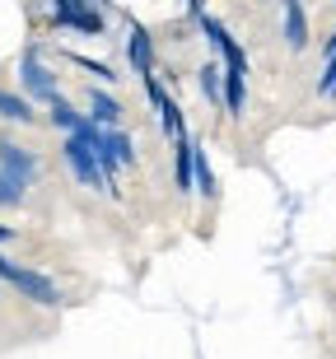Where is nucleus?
Wrapping results in <instances>:
<instances>
[{"label":"nucleus","mask_w":336,"mask_h":359,"mask_svg":"<svg viewBox=\"0 0 336 359\" xmlns=\"http://www.w3.org/2000/svg\"><path fill=\"white\" fill-rule=\"evenodd\" d=\"M0 280H5V285H14V290L24 294L28 304H38V308H56V304H61V290H56V285L42 276V271L14 266L10 257H0Z\"/></svg>","instance_id":"obj_1"},{"label":"nucleus","mask_w":336,"mask_h":359,"mask_svg":"<svg viewBox=\"0 0 336 359\" xmlns=\"http://www.w3.org/2000/svg\"><path fill=\"white\" fill-rule=\"evenodd\" d=\"M61 154H66V163H70V173L80 177L89 191H108V196H117L112 191V182L103 177V168H98V154H94V145L84 140V135H66V145H61Z\"/></svg>","instance_id":"obj_2"},{"label":"nucleus","mask_w":336,"mask_h":359,"mask_svg":"<svg viewBox=\"0 0 336 359\" xmlns=\"http://www.w3.org/2000/svg\"><path fill=\"white\" fill-rule=\"evenodd\" d=\"M19 93H28L33 103H52V98H61L56 75H52V66H42L38 47H28V52L19 56Z\"/></svg>","instance_id":"obj_3"},{"label":"nucleus","mask_w":336,"mask_h":359,"mask_svg":"<svg viewBox=\"0 0 336 359\" xmlns=\"http://www.w3.org/2000/svg\"><path fill=\"white\" fill-rule=\"evenodd\" d=\"M103 14L94 0H52V28H75V33H103Z\"/></svg>","instance_id":"obj_4"},{"label":"nucleus","mask_w":336,"mask_h":359,"mask_svg":"<svg viewBox=\"0 0 336 359\" xmlns=\"http://www.w3.org/2000/svg\"><path fill=\"white\" fill-rule=\"evenodd\" d=\"M38 154L28 145H19V140H10V135H0V173H10L19 187H33L38 182Z\"/></svg>","instance_id":"obj_5"},{"label":"nucleus","mask_w":336,"mask_h":359,"mask_svg":"<svg viewBox=\"0 0 336 359\" xmlns=\"http://www.w3.org/2000/svg\"><path fill=\"white\" fill-rule=\"evenodd\" d=\"M191 19H196V28H201L206 33V42H210V47H215L220 56H224V66H248V56H243V47L234 38H229V28L220 24L215 14H206V10H196L191 14Z\"/></svg>","instance_id":"obj_6"},{"label":"nucleus","mask_w":336,"mask_h":359,"mask_svg":"<svg viewBox=\"0 0 336 359\" xmlns=\"http://www.w3.org/2000/svg\"><path fill=\"white\" fill-rule=\"evenodd\" d=\"M145 93H149V107L159 112V126H163V135H168V140L187 131V121H182V107H177V98H168V89H163L154 75H145Z\"/></svg>","instance_id":"obj_7"},{"label":"nucleus","mask_w":336,"mask_h":359,"mask_svg":"<svg viewBox=\"0 0 336 359\" xmlns=\"http://www.w3.org/2000/svg\"><path fill=\"white\" fill-rule=\"evenodd\" d=\"M168 145H173V187H177V196H187V191H196V140L182 131Z\"/></svg>","instance_id":"obj_8"},{"label":"nucleus","mask_w":336,"mask_h":359,"mask_svg":"<svg viewBox=\"0 0 336 359\" xmlns=\"http://www.w3.org/2000/svg\"><path fill=\"white\" fill-rule=\"evenodd\" d=\"M281 33L290 52L309 47V10H304V0H281Z\"/></svg>","instance_id":"obj_9"},{"label":"nucleus","mask_w":336,"mask_h":359,"mask_svg":"<svg viewBox=\"0 0 336 359\" xmlns=\"http://www.w3.org/2000/svg\"><path fill=\"white\" fill-rule=\"evenodd\" d=\"M126 61H131V70L140 80L154 75V38H149L145 24H131V33H126Z\"/></svg>","instance_id":"obj_10"},{"label":"nucleus","mask_w":336,"mask_h":359,"mask_svg":"<svg viewBox=\"0 0 336 359\" xmlns=\"http://www.w3.org/2000/svg\"><path fill=\"white\" fill-rule=\"evenodd\" d=\"M248 103V66H224V117H243Z\"/></svg>","instance_id":"obj_11"},{"label":"nucleus","mask_w":336,"mask_h":359,"mask_svg":"<svg viewBox=\"0 0 336 359\" xmlns=\"http://www.w3.org/2000/svg\"><path fill=\"white\" fill-rule=\"evenodd\" d=\"M0 117L5 121H19V126H33L38 121V107H33V98L19 89H0Z\"/></svg>","instance_id":"obj_12"},{"label":"nucleus","mask_w":336,"mask_h":359,"mask_svg":"<svg viewBox=\"0 0 336 359\" xmlns=\"http://www.w3.org/2000/svg\"><path fill=\"white\" fill-rule=\"evenodd\" d=\"M196 80H201L206 103L215 107V112H224V66H220V61H206V66L196 70Z\"/></svg>","instance_id":"obj_13"},{"label":"nucleus","mask_w":336,"mask_h":359,"mask_svg":"<svg viewBox=\"0 0 336 359\" xmlns=\"http://www.w3.org/2000/svg\"><path fill=\"white\" fill-rule=\"evenodd\" d=\"M89 121L94 126H121V103L103 89H89Z\"/></svg>","instance_id":"obj_14"},{"label":"nucleus","mask_w":336,"mask_h":359,"mask_svg":"<svg viewBox=\"0 0 336 359\" xmlns=\"http://www.w3.org/2000/svg\"><path fill=\"white\" fill-rule=\"evenodd\" d=\"M47 107H52V126H56V131L75 135V131H80V126H84V117H80V112H75V107H70V98H52V103H47Z\"/></svg>","instance_id":"obj_15"},{"label":"nucleus","mask_w":336,"mask_h":359,"mask_svg":"<svg viewBox=\"0 0 336 359\" xmlns=\"http://www.w3.org/2000/svg\"><path fill=\"white\" fill-rule=\"evenodd\" d=\"M196 191L201 196H215V173H210V159H206L201 145H196Z\"/></svg>","instance_id":"obj_16"},{"label":"nucleus","mask_w":336,"mask_h":359,"mask_svg":"<svg viewBox=\"0 0 336 359\" xmlns=\"http://www.w3.org/2000/svg\"><path fill=\"white\" fill-rule=\"evenodd\" d=\"M24 191H28V187H19L10 173H0V205H5V210H14V205H24Z\"/></svg>","instance_id":"obj_17"},{"label":"nucleus","mask_w":336,"mask_h":359,"mask_svg":"<svg viewBox=\"0 0 336 359\" xmlns=\"http://www.w3.org/2000/svg\"><path fill=\"white\" fill-rule=\"evenodd\" d=\"M318 98H336V52L323 56V80H318Z\"/></svg>","instance_id":"obj_18"},{"label":"nucleus","mask_w":336,"mask_h":359,"mask_svg":"<svg viewBox=\"0 0 336 359\" xmlns=\"http://www.w3.org/2000/svg\"><path fill=\"white\" fill-rule=\"evenodd\" d=\"M70 61H75V66H84V70H94V75H103V84L117 80V75H112V66H98V61H89V56H70Z\"/></svg>","instance_id":"obj_19"},{"label":"nucleus","mask_w":336,"mask_h":359,"mask_svg":"<svg viewBox=\"0 0 336 359\" xmlns=\"http://www.w3.org/2000/svg\"><path fill=\"white\" fill-rule=\"evenodd\" d=\"M10 238H14V229H10V224H0V243H10Z\"/></svg>","instance_id":"obj_20"}]
</instances>
